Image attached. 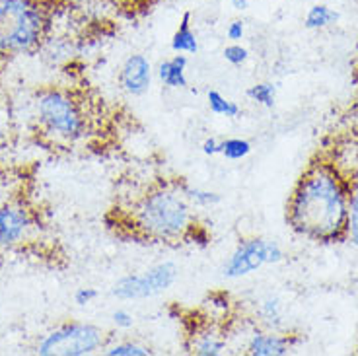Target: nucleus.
<instances>
[{
    "instance_id": "1",
    "label": "nucleus",
    "mask_w": 358,
    "mask_h": 356,
    "mask_svg": "<svg viewBox=\"0 0 358 356\" xmlns=\"http://www.w3.org/2000/svg\"><path fill=\"white\" fill-rule=\"evenodd\" d=\"M350 176L331 160L317 158L302 171L287 203L294 234L315 243L347 241Z\"/></svg>"
},
{
    "instance_id": "2",
    "label": "nucleus",
    "mask_w": 358,
    "mask_h": 356,
    "mask_svg": "<svg viewBox=\"0 0 358 356\" xmlns=\"http://www.w3.org/2000/svg\"><path fill=\"white\" fill-rule=\"evenodd\" d=\"M129 228L150 243H201L210 238L199 224L195 206L183 193V179L156 181L129 208Z\"/></svg>"
},
{
    "instance_id": "3",
    "label": "nucleus",
    "mask_w": 358,
    "mask_h": 356,
    "mask_svg": "<svg viewBox=\"0 0 358 356\" xmlns=\"http://www.w3.org/2000/svg\"><path fill=\"white\" fill-rule=\"evenodd\" d=\"M34 119L43 138L57 146L82 143L90 133V119L71 90L47 86L34 96Z\"/></svg>"
},
{
    "instance_id": "4",
    "label": "nucleus",
    "mask_w": 358,
    "mask_h": 356,
    "mask_svg": "<svg viewBox=\"0 0 358 356\" xmlns=\"http://www.w3.org/2000/svg\"><path fill=\"white\" fill-rule=\"evenodd\" d=\"M49 29L41 0H0V61L36 53Z\"/></svg>"
},
{
    "instance_id": "5",
    "label": "nucleus",
    "mask_w": 358,
    "mask_h": 356,
    "mask_svg": "<svg viewBox=\"0 0 358 356\" xmlns=\"http://www.w3.org/2000/svg\"><path fill=\"white\" fill-rule=\"evenodd\" d=\"M108 345L106 331L84 321H64L37 341L39 356H92Z\"/></svg>"
},
{
    "instance_id": "6",
    "label": "nucleus",
    "mask_w": 358,
    "mask_h": 356,
    "mask_svg": "<svg viewBox=\"0 0 358 356\" xmlns=\"http://www.w3.org/2000/svg\"><path fill=\"white\" fill-rule=\"evenodd\" d=\"M285 259V251L277 241L251 236L242 238L222 265V276L228 280H240L257 273L267 265H277Z\"/></svg>"
},
{
    "instance_id": "7",
    "label": "nucleus",
    "mask_w": 358,
    "mask_h": 356,
    "mask_svg": "<svg viewBox=\"0 0 358 356\" xmlns=\"http://www.w3.org/2000/svg\"><path fill=\"white\" fill-rule=\"evenodd\" d=\"M179 269L171 261H164L158 265L138 271V273H129L117 280L111 294L121 302H133V300H146L160 294L168 292L171 286L178 283Z\"/></svg>"
},
{
    "instance_id": "8",
    "label": "nucleus",
    "mask_w": 358,
    "mask_h": 356,
    "mask_svg": "<svg viewBox=\"0 0 358 356\" xmlns=\"http://www.w3.org/2000/svg\"><path fill=\"white\" fill-rule=\"evenodd\" d=\"M39 228L37 213L26 199H8L0 203V255L22 248Z\"/></svg>"
},
{
    "instance_id": "9",
    "label": "nucleus",
    "mask_w": 358,
    "mask_h": 356,
    "mask_svg": "<svg viewBox=\"0 0 358 356\" xmlns=\"http://www.w3.org/2000/svg\"><path fill=\"white\" fill-rule=\"evenodd\" d=\"M119 88L131 98H143L152 88L154 66L144 53H133L127 57L119 69Z\"/></svg>"
},
{
    "instance_id": "10",
    "label": "nucleus",
    "mask_w": 358,
    "mask_h": 356,
    "mask_svg": "<svg viewBox=\"0 0 358 356\" xmlns=\"http://www.w3.org/2000/svg\"><path fill=\"white\" fill-rule=\"evenodd\" d=\"M298 341L294 335L280 333L278 329H255L245 343V353L250 356H287Z\"/></svg>"
},
{
    "instance_id": "11",
    "label": "nucleus",
    "mask_w": 358,
    "mask_h": 356,
    "mask_svg": "<svg viewBox=\"0 0 358 356\" xmlns=\"http://www.w3.org/2000/svg\"><path fill=\"white\" fill-rule=\"evenodd\" d=\"M187 55L176 53L170 59H164L154 69V76L160 80L164 88L168 90H185L189 86L187 78Z\"/></svg>"
},
{
    "instance_id": "12",
    "label": "nucleus",
    "mask_w": 358,
    "mask_h": 356,
    "mask_svg": "<svg viewBox=\"0 0 358 356\" xmlns=\"http://www.w3.org/2000/svg\"><path fill=\"white\" fill-rule=\"evenodd\" d=\"M187 348L191 355L197 356H220L228 350V339L215 325L195 331L189 335Z\"/></svg>"
},
{
    "instance_id": "13",
    "label": "nucleus",
    "mask_w": 358,
    "mask_h": 356,
    "mask_svg": "<svg viewBox=\"0 0 358 356\" xmlns=\"http://www.w3.org/2000/svg\"><path fill=\"white\" fill-rule=\"evenodd\" d=\"M171 51L181 55H197L199 53V37L193 29V14L185 10L179 20V26L176 27L171 36Z\"/></svg>"
},
{
    "instance_id": "14",
    "label": "nucleus",
    "mask_w": 358,
    "mask_h": 356,
    "mask_svg": "<svg viewBox=\"0 0 358 356\" xmlns=\"http://www.w3.org/2000/svg\"><path fill=\"white\" fill-rule=\"evenodd\" d=\"M339 12L335 8H331L329 4H313L308 8L304 16V26L308 29H325V27L335 26L339 22Z\"/></svg>"
},
{
    "instance_id": "15",
    "label": "nucleus",
    "mask_w": 358,
    "mask_h": 356,
    "mask_svg": "<svg viewBox=\"0 0 358 356\" xmlns=\"http://www.w3.org/2000/svg\"><path fill=\"white\" fill-rule=\"evenodd\" d=\"M206 104H208V109L210 113H215L218 117H226V119H238L242 115V107L238 106L236 101H232L230 98H226L222 92L210 88L206 92Z\"/></svg>"
},
{
    "instance_id": "16",
    "label": "nucleus",
    "mask_w": 358,
    "mask_h": 356,
    "mask_svg": "<svg viewBox=\"0 0 358 356\" xmlns=\"http://www.w3.org/2000/svg\"><path fill=\"white\" fill-rule=\"evenodd\" d=\"M257 315H259L263 327L267 329H278L282 325V304L278 298H263L257 306Z\"/></svg>"
},
{
    "instance_id": "17",
    "label": "nucleus",
    "mask_w": 358,
    "mask_h": 356,
    "mask_svg": "<svg viewBox=\"0 0 358 356\" xmlns=\"http://www.w3.org/2000/svg\"><path fill=\"white\" fill-rule=\"evenodd\" d=\"M183 193L189 199V203L195 208H213L222 203V195L218 191L205 187H193L187 181H183Z\"/></svg>"
},
{
    "instance_id": "18",
    "label": "nucleus",
    "mask_w": 358,
    "mask_h": 356,
    "mask_svg": "<svg viewBox=\"0 0 358 356\" xmlns=\"http://www.w3.org/2000/svg\"><path fill=\"white\" fill-rule=\"evenodd\" d=\"M251 150H253V144L242 136H230V138H224L220 143V156L230 162L245 160Z\"/></svg>"
},
{
    "instance_id": "19",
    "label": "nucleus",
    "mask_w": 358,
    "mask_h": 356,
    "mask_svg": "<svg viewBox=\"0 0 358 356\" xmlns=\"http://www.w3.org/2000/svg\"><path fill=\"white\" fill-rule=\"evenodd\" d=\"M101 355L106 356H150L154 355V350L150 347H146L143 343L136 341H117L111 345H106Z\"/></svg>"
},
{
    "instance_id": "20",
    "label": "nucleus",
    "mask_w": 358,
    "mask_h": 356,
    "mask_svg": "<svg viewBox=\"0 0 358 356\" xmlns=\"http://www.w3.org/2000/svg\"><path fill=\"white\" fill-rule=\"evenodd\" d=\"M248 98L261 107H275L277 104V84L275 82H257L248 88Z\"/></svg>"
},
{
    "instance_id": "21",
    "label": "nucleus",
    "mask_w": 358,
    "mask_h": 356,
    "mask_svg": "<svg viewBox=\"0 0 358 356\" xmlns=\"http://www.w3.org/2000/svg\"><path fill=\"white\" fill-rule=\"evenodd\" d=\"M347 241L358 248V176L350 179L349 199V226H347Z\"/></svg>"
},
{
    "instance_id": "22",
    "label": "nucleus",
    "mask_w": 358,
    "mask_h": 356,
    "mask_svg": "<svg viewBox=\"0 0 358 356\" xmlns=\"http://www.w3.org/2000/svg\"><path fill=\"white\" fill-rule=\"evenodd\" d=\"M222 57L224 61L232 66H243L250 61V51L242 43H228L222 49Z\"/></svg>"
},
{
    "instance_id": "23",
    "label": "nucleus",
    "mask_w": 358,
    "mask_h": 356,
    "mask_svg": "<svg viewBox=\"0 0 358 356\" xmlns=\"http://www.w3.org/2000/svg\"><path fill=\"white\" fill-rule=\"evenodd\" d=\"M74 304L78 306V308H86L92 302H96L99 298V290L98 288H94V286H82L78 288L76 292H74Z\"/></svg>"
},
{
    "instance_id": "24",
    "label": "nucleus",
    "mask_w": 358,
    "mask_h": 356,
    "mask_svg": "<svg viewBox=\"0 0 358 356\" xmlns=\"http://www.w3.org/2000/svg\"><path fill=\"white\" fill-rule=\"evenodd\" d=\"M111 321L119 331H129L134 327V315L125 308H117L115 312L111 313Z\"/></svg>"
},
{
    "instance_id": "25",
    "label": "nucleus",
    "mask_w": 358,
    "mask_h": 356,
    "mask_svg": "<svg viewBox=\"0 0 358 356\" xmlns=\"http://www.w3.org/2000/svg\"><path fill=\"white\" fill-rule=\"evenodd\" d=\"M226 37H228L230 43H242V39L245 37V24H243V20H232L226 26Z\"/></svg>"
},
{
    "instance_id": "26",
    "label": "nucleus",
    "mask_w": 358,
    "mask_h": 356,
    "mask_svg": "<svg viewBox=\"0 0 358 356\" xmlns=\"http://www.w3.org/2000/svg\"><path fill=\"white\" fill-rule=\"evenodd\" d=\"M220 138H216V136H208V138H205L203 141V144H201V150H203V154L205 156H220Z\"/></svg>"
},
{
    "instance_id": "27",
    "label": "nucleus",
    "mask_w": 358,
    "mask_h": 356,
    "mask_svg": "<svg viewBox=\"0 0 358 356\" xmlns=\"http://www.w3.org/2000/svg\"><path fill=\"white\" fill-rule=\"evenodd\" d=\"M230 4H232V8L238 10V12H245V10L250 8V0H230Z\"/></svg>"
},
{
    "instance_id": "28",
    "label": "nucleus",
    "mask_w": 358,
    "mask_h": 356,
    "mask_svg": "<svg viewBox=\"0 0 358 356\" xmlns=\"http://www.w3.org/2000/svg\"><path fill=\"white\" fill-rule=\"evenodd\" d=\"M357 2H358V0H357Z\"/></svg>"
}]
</instances>
